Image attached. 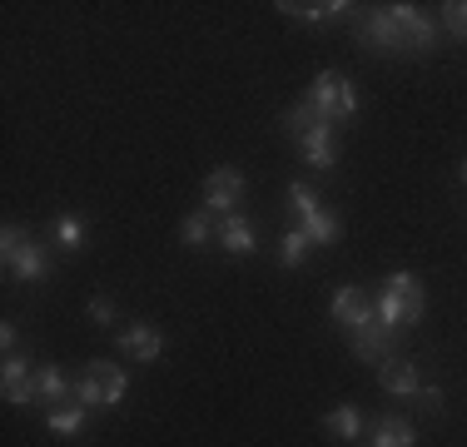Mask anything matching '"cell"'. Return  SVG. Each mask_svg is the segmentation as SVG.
Here are the masks:
<instances>
[{
	"label": "cell",
	"mask_w": 467,
	"mask_h": 447,
	"mask_svg": "<svg viewBox=\"0 0 467 447\" xmlns=\"http://www.w3.org/2000/svg\"><path fill=\"white\" fill-rule=\"evenodd\" d=\"M378 323L383 328H413V323H422V313H428V294L422 288H413V294H398V288H383L378 294Z\"/></svg>",
	"instance_id": "5"
},
{
	"label": "cell",
	"mask_w": 467,
	"mask_h": 447,
	"mask_svg": "<svg viewBox=\"0 0 467 447\" xmlns=\"http://www.w3.org/2000/svg\"><path fill=\"white\" fill-rule=\"evenodd\" d=\"M75 402H85V408H105V383H99V373L90 363H85L80 383H75Z\"/></svg>",
	"instance_id": "23"
},
{
	"label": "cell",
	"mask_w": 467,
	"mask_h": 447,
	"mask_svg": "<svg viewBox=\"0 0 467 447\" xmlns=\"http://www.w3.org/2000/svg\"><path fill=\"white\" fill-rule=\"evenodd\" d=\"M55 244H60L65 254H80L85 249V219H75V214L55 219Z\"/></svg>",
	"instance_id": "22"
},
{
	"label": "cell",
	"mask_w": 467,
	"mask_h": 447,
	"mask_svg": "<svg viewBox=\"0 0 467 447\" xmlns=\"http://www.w3.org/2000/svg\"><path fill=\"white\" fill-rule=\"evenodd\" d=\"M90 318H95V323H115V318H119V308H115V298H105V294H95V298H90Z\"/></svg>",
	"instance_id": "25"
},
{
	"label": "cell",
	"mask_w": 467,
	"mask_h": 447,
	"mask_svg": "<svg viewBox=\"0 0 467 447\" xmlns=\"http://www.w3.org/2000/svg\"><path fill=\"white\" fill-rule=\"evenodd\" d=\"M358 40L368 45V50H378V55H408V40H403V30H398V20L388 16V5L383 10H363Z\"/></svg>",
	"instance_id": "7"
},
{
	"label": "cell",
	"mask_w": 467,
	"mask_h": 447,
	"mask_svg": "<svg viewBox=\"0 0 467 447\" xmlns=\"http://www.w3.org/2000/svg\"><path fill=\"white\" fill-rule=\"evenodd\" d=\"M16 338H20V333H16V323H0V348H5V353H16Z\"/></svg>",
	"instance_id": "26"
},
{
	"label": "cell",
	"mask_w": 467,
	"mask_h": 447,
	"mask_svg": "<svg viewBox=\"0 0 467 447\" xmlns=\"http://www.w3.org/2000/svg\"><path fill=\"white\" fill-rule=\"evenodd\" d=\"M119 348H125L135 363H160L164 358V328H154V323H130V328H119Z\"/></svg>",
	"instance_id": "12"
},
{
	"label": "cell",
	"mask_w": 467,
	"mask_h": 447,
	"mask_svg": "<svg viewBox=\"0 0 467 447\" xmlns=\"http://www.w3.org/2000/svg\"><path fill=\"white\" fill-rule=\"evenodd\" d=\"M333 323H343V333H358V328H368V323H378V308L363 298V288L358 284H338L333 288Z\"/></svg>",
	"instance_id": "8"
},
{
	"label": "cell",
	"mask_w": 467,
	"mask_h": 447,
	"mask_svg": "<svg viewBox=\"0 0 467 447\" xmlns=\"http://www.w3.org/2000/svg\"><path fill=\"white\" fill-rule=\"evenodd\" d=\"M90 368L99 373V383H105V408H119L125 393H130V373H125V368H115V363H105V358H95Z\"/></svg>",
	"instance_id": "18"
},
{
	"label": "cell",
	"mask_w": 467,
	"mask_h": 447,
	"mask_svg": "<svg viewBox=\"0 0 467 447\" xmlns=\"http://www.w3.org/2000/svg\"><path fill=\"white\" fill-rule=\"evenodd\" d=\"M239 204H244V174L239 170H209L204 179V214H219V219H229V214H239Z\"/></svg>",
	"instance_id": "6"
},
{
	"label": "cell",
	"mask_w": 467,
	"mask_h": 447,
	"mask_svg": "<svg viewBox=\"0 0 467 447\" xmlns=\"http://www.w3.org/2000/svg\"><path fill=\"white\" fill-rule=\"evenodd\" d=\"M378 388H383L388 398H422L428 408H442V388L422 383L408 358H383V363H378Z\"/></svg>",
	"instance_id": "4"
},
{
	"label": "cell",
	"mask_w": 467,
	"mask_h": 447,
	"mask_svg": "<svg viewBox=\"0 0 467 447\" xmlns=\"http://www.w3.org/2000/svg\"><path fill=\"white\" fill-rule=\"evenodd\" d=\"M294 144H298L308 170H333V164H338V140H333V125H324V120L294 130Z\"/></svg>",
	"instance_id": "9"
},
{
	"label": "cell",
	"mask_w": 467,
	"mask_h": 447,
	"mask_svg": "<svg viewBox=\"0 0 467 447\" xmlns=\"http://www.w3.org/2000/svg\"><path fill=\"white\" fill-rule=\"evenodd\" d=\"M388 16L398 20V30H403L408 55H428V50H432V40H438V26H432V20L422 16L418 5H408V0H393V5H388Z\"/></svg>",
	"instance_id": "10"
},
{
	"label": "cell",
	"mask_w": 467,
	"mask_h": 447,
	"mask_svg": "<svg viewBox=\"0 0 467 447\" xmlns=\"http://www.w3.org/2000/svg\"><path fill=\"white\" fill-rule=\"evenodd\" d=\"M288 204H294V214H298V229H304L314 244H338L343 224L328 214L324 199H318L314 189L304 184V179H294V184H288Z\"/></svg>",
	"instance_id": "3"
},
{
	"label": "cell",
	"mask_w": 467,
	"mask_h": 447,
	"mask_svg": "<svg viewBox=\"0 0 467 447\" xmlns=\"http://www.w3.org/2000/svg\"><path fill=\"white\" fill-rule=\"evenodd\" d=\"M209 239H214V214H189L180 224V244H184V249H204Z\"/></svg>",
	"instance_id": "20"
},
{
	"label": "cell",
	"mask_w": 467,
	"mask_h": 447,
	"mask_svg": "<svg viewBox=\"0 0 467 447\" xmlns=\"http://www.w3.org/2000/svg\"><path fill=\"white\" fill-rule=\"evenodd\" d=\"M274 10H284V16H294V20H308V26H324V20H353L358 5H348V0H328V5H294V0H279Z\"/></svg>",
	"instance_id": "13"
},
{
	"label": "cell",
	"mask_w": 467,
	"mask_h": 447,
	"mask_svg": "<svg viewBox=\"0 0 467 447\" xmlns=\"http://www.w3.org/2000/svg\"><path fill=\"white\" fill-rule=\"evenodd\" d=\"M442 30L467 40V0H448V5H442Z\"/></svg>",
	"instance_id": "24"
},
{
	"label": "cell",
	"mask_w": 467,
	"mask_h": 447,
	"mask_svg": "<svg viewBox=\"0 0 467 447\" xmlns=\"http://www.w3.org/2000/svg\"><path fill=\"white\" fill-rule=\"evenodd\" d=\"M304 99H308V109H314L324 125H338V120L358 115V89H353V80L338 75V70H318Z\"/></svg>",
	"instance_id": "1"
},
{
	"label": "cell",
	"mask_w": 467,
	"mask_h": 447,
	"mask_svg": "<svg viewBox=\"0 0 467 447\" xmlns=\"http://www.w3.org/2000/svg\"><path fill=\"white\" fill-rule=\"evenodd\" d=\"M308 249H314V239H308L304 229H288L284 239H279V264L284 268H298V264L308 259Z\"/></svg>",
	"instance_id": "21"
},
{
	"label": "cell",
	"mask_w": 467,
	"mask_h": 447,
	"mask_svg": "<svg viewBox=\"0 0 467 447\" xmlns=\"http://www.w3.org/2000/svg\"><path fill=\"white\" fill-rule=\"evenodd\" d=\"M324 428H328L338 442H358V438H363V412L353 408V402H338V408H328Z\"/></svg>",
	"instance_id": "16"
},
{
	"label": "cell",
	"mask_w": 467,
	"mask_h": 447,
	"mask_svg": "<svg viewBox=\"0 0 467 447\" xmlns=\"http://www.w3.org/2000/svg\"><path fill=\"white\" fill-rule=\"evenodd\" d=\"M0 393H5L10 408H30V402H36V378H30V358L26 353H5V368H0Z\"/></svg>",
	"instance_id": "11"
},
{
	"label": "cell",
	"mask_w": 467,
	"mask_h": 447,
	"mask_svg": "<svg viewBox=\"0 0 467 447\" xmlns=\"http://www.w3.org/2000/svg\"><path fill=\"white\" fill-rule=\"evenodd\" d=\"M458 179H462V184H467V160H462V164H458Z\"/></svg>",
	"instance_id": "27"
},
{
	"label": "cell",
	"mask_w": 467,
	"mask_h": 447,
	"mask_svg": "<svg viewBox=\"0 0 467 447\" xmlns=\"http://www.w3.org/2000/svg\"><path fill=\"white\" fill-rule=\"evenodd\" d=\"M219 244H224L229 254H239V259H249L254 249H259V239H254V224L244 219V214H229V219H219Z\"/></svg>",
	"instance_id": "14"
},
{
	"label": "cell",
	"mask_w": 467,
	"mask_h": 447,
	"mask_svg": "<svg viewBox=\"0 0 467 447\" xmlns=\"http://www.w3.org/2000/svg\"><path fill=\"white\" fill-rule=\"evenodd\" d=\"M368 447H418V432H413V422H408V418H383L373 428Z\"/></svg>",
	"instance_id": "17"
},
{
	"label": "cell",
	"mask_w": 467,
	"mask_h": 447,
	"mask_svg": "<svg viewBox=\"0 0 467 447\" xmlns=\"http://www.w3.org/2000/svg\"><path fill=\"white\" fill-rule=\"evenodd\" d=\"M36 402H46V408H65L70 402V383H65V373L55 363L36 368Z\"/></svg>",
	"instance_id": "15"
},
{
	"label": "cell",
	"mask_w": 467,
	"mask_h": 447,
	"mask_svg": "<svg viewBox=\"0 0 467 447\" xmlns=\"http://www.w3.org/2000/svg\"><path fill=\"white\" fill-rule=\"evenodd\" d=\"M0 259H5V274L20 278V284H46L50 278V254L36 239H26L16 224L0 229Z\"/></svg>",
	"instance_id": "2"
},
{
	"label": "cell",
	"mask_w": 467,
	"mask_h": 447,
	"mask_svg": "<svg viewBox=\"0 0 467 447\" xmlns=\"http://www.w3.org/2000/svg\"><path fill=\"white\" fill-rule=\"evenodd\" d=\"M85 412H90V408H85V402H65V408H50V432H60V438H80V432H85Z\"/></svg>",
	"instance_id": "19"
}]
</instances>
